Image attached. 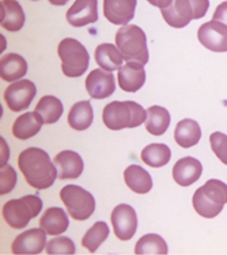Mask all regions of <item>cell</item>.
Masks as SVG:
<instances>
[{"label": "cell", "mask_w": 227, "mask_h": 255, "mask_svg": "<svg viewBox=\"0 0 227 255\" xmlns=\"http://www.w3.org/2000/svg\"><path fill=\"white\" fill-rule=\"evenodd\" d=\"M18 166L30 186L44 190L54 183L57 168L48 153L41 148H27L18 157Z\"/></svg>", "instance_id": "cell-1"}, {"label": "cell", "mask_w": 227, "mask_h": 255, "mask_svg": "<svg viewBox=\"0 0 227 255\" xmlns=\"http://www.w3.org/2000/svg\"><path fill=\"white\" fill-rule=\"evenodd\" d=\"M147 120V110L132 101H114L108 103L102 112V121L110 130L138 128Z\"/></svg>", "instance_id": "cell-2"}, {"label": "cell", "mask_w": 227, "mask_h": 255, "mask_svg": "<svg viewBox=\"0 0 227 255\" xmlns=\"http://www.w3.org/2000/svg\"><path fill=\"white\" fill-rule=\"evenodd\" d=\"M116 46L125 61H135L143 65L148 63L147 37L139 26H121L116 33Z\"/></svg>", "instance_id": "cell-3"}, {"label": "cell", "mask_w": 227, "mask_h": 255, "mask_svg": "<svg viewBox=\"0 0 227 255\" xmlns=\"http://www.w3.org/2000/svg\"><path fill=\"white\" fill-rule=\"evenodd\" d=\"M42 209V201L37 194L20 197L16 200H10L3 206V217L4 221L14 230L25 228L31 219L40 215Z\"/></svg>", "instance_id": "cell-4"}, {"label": "cell", "mask_w": 227, "mask_h": 255, "mask_svg": "<svg viewBox=\"0 0 227 255\" xmlns=\"http://www.w3.org/2000/svg\"><path fill=\"white\" fill-rule=\"evenodd\" d=\"M57 53L61 60L63 74L68 78H79L89 68L90 54L78 39H63L59 44Z\"/></svg>", "instance_id": "cell-5"}, {"label": "cell", "mask_w": 227, "mask_h": 255, "mask_svg": "<svg viewBox=\"0 0 227 255\" xmlns=\"http://www.w3.org/2000/svg\"><path fill=\"white\" fill-rule=\"evenodd\" d=\"M60 198L68 215L75 220H87L95 211V200L90 191L78 185H67L60 190Z\"/></svg>", "instance_id": "cell-6"}, {"label": "cell", "mask_w": 227, "mask_h": 255, "mask_svg": "<svg viewBox=\"0 0 227 255\" xmlns=\"http://www.w3.org/2000/svg\"><path fill=\"white\" fill-rule=\"evenodd\" d=\"M37 94V87L31 80L20 79L10 84L4 91V101L12 112H22L30 106Z\"/></svg>", "instance_id": "cell-7"}, {"label": "cell", "mask_w": 227, "mask_h": 255, "mask_svg": "<svg viewBox=\"0 0 227 255\" xmlns=\"http://www.w3.org/2000/svg\"><path fill=\"white\" fill-rule=\"evenodd\" d=\"M198 38L199 42L211 52H227V25L222 22L213 19L203 23L199 27Z\"/></svg>", "instance_id": "cell-8"}, {"label": "cell", "mask_w": 227, "mask_h": 255, "mask_svg": "<svg viewBox=\"0 0 227 255\" xmlns=\"http://www.w3.org/2000/svg\"><path fill=\"white\" fill-rule=\"evenodd\" d=\"M112 226H113L114 235L119 238L120 241H129L136 234L138 228V217L136 212L132 206L127 204L117 205L112 212Z\"/></svg>", "instance_id": "cell-9"}, {"label": "cell", "mask_w": 227, "mask_h": 255, "mask_svg": "<svg viewBox=\"0 0 227 255\" xmlns=\"http://www.w3.org/2000/svg\"><path fill=\"white\" fill-rule=\"evenodd\" d=\"M46 232L42 228L25 231L14 239L11 245L12 254H40L46 249Z\"/></svg>", "instance_id": "cell-10"}, {"label": "cell", "mask_w": 227, "mask_h": 255, "mask_svg": "<svg viewBox=\"0 0 227 255\" xmlns=\"http://www.w3.org/2000/svg\"><path fill=\"white\" fill-rule=\"evenodd\" d=\"M67 22L74 27H83L98 20L97 0H75L65 14Z\"/></svg>", "instance_id": "cell-11"}, {"label": "cell", "mask_w": 227, "mask_h": 255, "mask_svg": "<svg viewBox=\"0 0 227 255\" xmlns=\"http://www.w3.org/2000/svg\"><path fill=\"white\" fill-rule=\"evenodd\" d=\"M86 90L94 99L109 98L116 90L113 72H108L102 68L91 71L86 79Z\"/></svg>", "instance_id": "cell-12"}, {"label": "cell", "mask_w": 227, "mask_h": 255, "mask_svg": "<svg viewBox=\"0 0 227 255\" xmlns=\"http://www.w3.org/2000/svg\"><path fill=\"white\" fill-rule=\"evenodd\" d=\"M166 23L176 29H183L195 19V11L191 0H172V3L161 10Z\"/></svg>", "instance_id": "cell-13"}, {"label": "cell", "mask_w": 227, "mask_h": 255, "mask_svg": "<svg viewBox=\"0 0 227 255\" xmlns=\"http://www.w3.org/2000/svg\"><path fill=\"white\" fill-rule=\"evenodd\" d=\"M138 0H104L105 18L113 25H128L134 19Z\"/></svg>", "instance_id": "cell-14"}, {"label": "cell", "mask_w": 227, "mask_h": 255, "mask_svg": "<svg viewBox=\"0 0 227 255\" xmlns=\"http://www.w3.org/2000/svg\"><path fill=\"white\" fill-rule=\"evenodd\" d=\"M119 86L120 89L127 93H136L142 89L146 82V71L143 64L127 61L119 69Z\"/></svg>", "instance_id": "cell-15"}, {"label": "cell", "mask_w": 227, "mask_h": 255, "mask_svg": "<svg viewBox=\"0 0 227 255\" xmlns=\"http://www.w3.org/2000/svg\"><path fill=\"white\" fill-rule=\"evenodd\" d=\"M59 179H76L83 172V160L78 152L61 151L53 159Z\"/></svg>", "instance_id": "cell-16"}, {"label": "cell", "mask_w": 227, "mask_h": 255, "mask_svg": "<svg viewBox=\"0 0 227 255\" xmlns=\"http://www.w3.org/2000/svg\"><path fill=\"white\" fill-rule=\"evenodd\" d=\"M203 166L198 159L192 156L183 157L177 160L173 167V179L177 185L183 187H188L199 181L202 177Z\"/></svg>", "instance_id": "cell-17"}, {"label": "cell", "mask_w": 227, "mask_h": 255, "mask_svg": "<svg viewBox=\"0 0 227 255\" xmlns=\"http://www.w3.org/2000/svg\"><path fill=\"white\" fill-rule=\"evenodd\" d=\"M0 23L7 31H19L25 25V11L16 0H1L0 3Z\"/></svg>", "instance_id": "cell-18"}, {"label": "cell", "mask_w": 227, "mask_h": 255, "mask_svg": "<svg viewBox=\"0 0 227 255\" xmlns=\"http://www.w3.org/2000/svg\"><path fill=\"white\" fill-rule=\"evenodd\" d=\"M44 124V120L37 112H27L15 120L12 134L18 140H29L40 132Z\"/></svg>", "instance_id": "cell-19"}, {"label": "cell", "mask_w": 227, "mask_h": 255, "mask_svg": "<svg viewBox=\"0 0 227 255\" xmlns=\"http://www.w3.org/2000/svg\"><path fill=\"white\" fill-rule=\"evenodd\" d=\"M27 72L26 60L16 53L4 54L0 60V76L4 82H18Z\"/></svg>", "instance_id": "cell-20"}, {"label": "cell", "mask_w": 227, "mask_h": 255, "mask_svg": "<svg viewBox=\"0 0 227 255\" xmlns=\"http://www.w3.org/2000/svg\"><path fill=\"white\" fill-rule=\"evenodd\" d=\"M40 227L50 236L61 235L68 230V216L61 208H49L40 219Z\"/></svg>", "instance_id": "cell-21"}, {"label": "cell", "mask_w": 227, "mask_h": 255, "mask_svg": "<svg viewBox=\"0 0 227 255\" xmlns=\"http://www.w3.org/2000/svg\"><path fill=\"white\" fill-rule=\"evenodd\" d=\"M202 138V129L199 123L191 118L181 120L174 129V140L180 147L191 148Z\"/></svg>", "instance_id": "cell-22"}, {"label": "cell", "mask_w": 227, "mask_h": 255, "mask_svg": "<svg viewBox=\"0 0 227 255\" xmlns=\"http://www.w3.org/2000/svg\"><path fill=\"white\" fill-rule=\"evenodd\" d=\"M124 181L127 186L138 194H146L153 189V179L143 167L132 164L125 168L124 171Z\"/></svg>", "instance_id": "cell-23"}, {"label": "cell", "mask_w": 227, "mask_h": 255, "mask_svg": "<svg viewBox=\"0 0 227 255\" xmlns=\"http://www.w3.org/2000/svg\"><path fill=\"white\" fill-rule=\"evenodd\" d=\"M123 54L113 44H101L95 49V61L108 72H113L123 67Z\"/></svg>", "instance_id": "cell-24"}, {"label": "cell", "mask_w": 227, "mask_h": 255, "mask_svg": "<svg viewBox=\"0 0 227 255\" xmlns=\"http://www.w3.org/2000/svg\"><path fill=\"white\" fill-rule=\"evenodd\" d=\"M93 106L89 101H80L71 108L67 117L68 125L74 130H86L93 124Z\"/></svg>", "instance_id": "cell-25"}, {"label": "cell", "mask_w": 227, "mask_h": 255, "mask_svg": "<svg viewBox=\"0 0 227 255\" xmlns=\"http://www.w3.org/2000/svg\"><path fill=\"white\" fill-rule=\"evenodd\" d=\"M170 127V113L162 106H151L147 109L146 129L154 136H161Z\"/></svg>", "instance_id": "cell-26"}, {"label": "cell", "mask_w": 227, "mask_h": 255, "mask_svg": "<svg viewBox=\"0 0 227 255\" xmlns=\"http://www.w3.org/2000/svg\"><path fill=\"white\" fill-rule=\"evenodd\" d=\"M63 110V103L59 98L53 95H45L37 103L34 112L40 114L45 124H54L60 120Z\"/></svg>", "instance_id": "cell-27"}, {"label": "cell", "mask_w": 227, "mask_h": 255, "mask_svg": "<svg viewBox=\"0 0 227 255\" xmlns=\"http://www.w3.org/2000/svg\"><path fill=\"white\" fill-rule=\"evenodd\" d=\"M172 151L166 144H150L142 151V160L147 166L159 168L170 162Z\"/></svg>", "instance_id": "cell-28"}, {"label": "cell", "mask_w": 227, "mask_h": 255, "mask_svg": "<svg viewBox=\"0 0 227 255\" xmlns=\"http://www.w3.org/2000/svg\"><path fill=\"white\" fill-rule=\"evenodd\" d=\"M168 251V245L165 239L155 234L142 236L135 246L136 255H166Z\"/></svg>", "instance_id": "cell-29"}, {"label": "cell", "mask_w": 227, "mask_h": 255, "mask_svg": "<svg viewBox=\"0 0 227 255\" xmlns=\"http://www.w3.org/2000/svg\"><path fill=\"white\" fill-rule=\"evenodd\" d=\"M109 227L104 221H97L86 234L82 239V246L87 249L89 253H95L98 247L104 243L109 236Z\"/></svg>", "instance_id": "cell-30"}, {"label": "cell", "mask_w": 227, "mask_h": 255, "mask_svg": "<svg viewBox=\"0 0 227 255\" xmlns=\"http://www.w3.org/2000/svg\"><path fill=\"white\" fill-rule=\"evenodd\" d=\"M192 202L195 211L198 212L200 216L206 217V219H214V217H217L218 215L223 211V205H218V204H215L214 201H211V200L203 193V190L200 187L195 191Z\"/></svg>", "instance_id": "cell-31"}, {"label": "cell", "mask_w": 227, "mask_h": 255, "mask_svg": "<svg viewBox=\"0 0 227 255\" xmlns=\"http://www.w3.org/2000/svg\"><path fill=\"white\" fill-rule=\"evenodd\" d=\"M203 193L218 205H226L227 204V185L219 179H210L202 187Z\"/></svg>", "instance_id": "cell-32"}, {"label": "cell", "mask_w": 227, "mask_h": 255, "mask_svg": "<svg viewBox=\"0 0 227 255\" xmlns=\"http://www.w3.org/2000/svg\"><path fill=\"white\" fill-rule=\"evenodd\" d=\"M46 254L49 255H72L75 254V245L74 242L71 241L69 238L65 236H59L50 239L46 245Z\"/></svg>", "instance_id": "cell-33"}, {"label": "cell", "mask_w": 227, "mask_h": 255, "mask_svg": "<svg viewBox=\"0 0 227 255\" xmlns=\"http://www.w3.org/2000/svg\"><path fill=\"white\" fill-rule=\"evenodd\" d=\"M210 144L218 159L227 166V134L214 132L210 137Z\"/></svg>", "instance_id": "cell-34"}, {"label": "cell", "mask_w": 227, "mask_h": 255, "mask_svg": "<svg viewBox=\"0 0 227 255\" xmlns=\"http://www.w3.org/2000/svg\"><path fill=\"white\" fill-rule=\"evenodd\" d=\"M16 183V172L10 164H4L1 166L0 170V194L5 196L8 194L12 189L15 187Z\"/></svg>", "instance_id": "cell-35"}, {"label": "cell", "mask_w": 227, "mask_h": 255, "mask_svg": "<svg viewBox=\"0 0 227 255\" xmlns=\"http://www.w3.org/2000/svg\"><path fill=\"white\" fill-rule=\"evenodd\" d=\"M195 11V19H200L204 15L207 14L210 8V0H191Z\"/></svg>", "instance_id": "cell-36"}, {"label": "cell", "mask_w": 227, "mask_h": 255, "mask_svg": "<svg viewBox=\"0 0 227 255\" xmlns=\"http://www.w3.org/2000/svg\"><path fill=\"white\" fill-rule=\"evenodd\" d=\"M213 19L227 25V1H223V3L218 5L217 10H215L213 15Z\"/></svg>", "instance_id": "cell-37"}, {"label": "cell", "mask_w": 227, "mask_h": 255, "mask_svg": "<svg viewBox=\"0 0 227 255\" xmlns=\"http://www.w3.org/2000/svg\"><path fill=\"white\" fill-rule=\"evenodd\" d=\"M0 144H1V166H4L7 164V159H8V147L3 137L0 138Z\"/></svg>", "instance_id": "cell-38"}, {"label": "cell", "mask_w": 227, "mask_h": 255, "mask_svg": "<svg viewBox=\"0 0 227 255\" xmlns=\"http://www.w3.org/2000/svg\"><path fill=\"white\" fill-rule=\"evenodd\" d=\"M147 1L150 4L155 5V7H159L161 10L165 8V7H168V5L172 3V0H147Z\"/></svg>", "instance_id": "cell-39"}, {"label": "cell", "mask_w": 227, "mask_h": 255, "mask_svg": "<svg viewBox=\"0 0 227 255\" xmlns=\"http://www.w3.org/2000/svg\"><path fill=\"white\" fill-rule=\"evenodd\" d=\"M48 1L53 5H64L68 0H48Z\"/></svg>", "instance_id": "cell-40"}, {"label": "cell", "mask_w": 227, "mask_h": 255, "mask_svg": "<svg viewBox=\"0 0 227 255\" xmlns=\"http://www.w3.org/2000/svg\"><path fill=\"white\" fill-rule=\"evenodd\" d=\"M5 49V39L4 37H1V52Z\"/></svg>", "instance_id": "cell-41"}, {"label": "cell", "mask_w": 227, "mask_h": 255, "mask_svg": "<svg viewBox=\"0 0 227 255\" xmlns=\"http://www.w3.org/2000/svg\"><path fill=\"white\" fill-rule=\"evenodd\" d=\"M33 1H37V0H33Z\"/></svg>", "instance_id": "cell-42"}]
</instances>
